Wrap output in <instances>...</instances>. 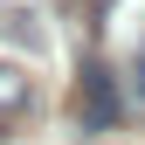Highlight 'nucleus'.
Wrapping results in <instances>:
<instances>
[{
  "mask_svg": "<svg viewBox=\"0 0 145 145\" xmlns=\"http://www.w3.org/2000/svg\"><path fill=\"white\" fill-rule=\"evenodd\" d=\"M118 111H124L118 104V76L104 62H83V76H76V124L83 131H111Z\"/></svg>",
  "mask_w": 145,
  "mask_h": 145,
  "instance_id": "obj_1",
  "label": "nucleus"
},
{
  "mask_svg": "<svg viewBox=\"0 0 145 145\" xmlns=\"http://www.w3.org/2000/svg\"><path fill=\"white\" fill-rule=\"evenodd\" d=\"M14 111H28V76H21V69H7V62H0V124H7Z\"/></svg>",
  "mask_w": 145,
  "mask_h": 145,
  "instance_id": "obj_2",
  "label": "nucleus"
}]
</instances>
